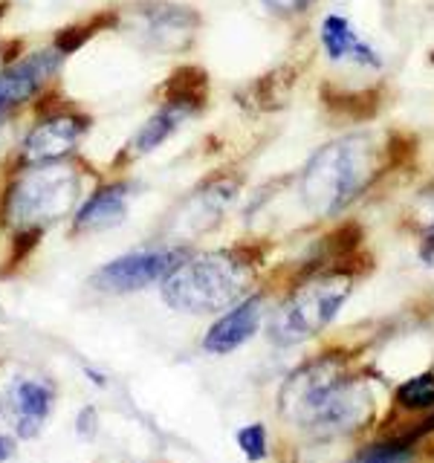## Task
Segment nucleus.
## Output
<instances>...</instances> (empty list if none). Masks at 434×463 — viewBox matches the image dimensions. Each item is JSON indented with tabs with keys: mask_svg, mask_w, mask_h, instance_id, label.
<instances>
[{
	"mask_svg": "<svg viewBox=\"0 0 434 463\" xmlns=\"http://www.w3.org/2000/svg\"><path fill=\"white\" fill-rule=\"evenodd\" d=\"M84 373H87V376H90V380H93L96 385H105V383H108V380H105V376H101V373H96L93 368H87Z\"/></svg>",
	"mask_w": 434,
	"mask_h": 463,
	"instance_id": "23",
	"label": "nucleus"
},
{
	"mask_svg": "<svg viewBox=\"0 0 434 463\" xmlns=\"http://www.w3.org/2000/svg\"><path fill=\"white\" fill-rule=\"evenodd\" d=\"M231 197H235V185H231V183L206 185L203 192H197L192 197V203H188V209L183 212V217L192 223L194 232H206L223 217Z\"/></svg>",
	"mask_w": 434,
	"mask_h": 463,
	"instance_id": "16",
	"label": "nucleus"
},
{
	"mask_svg": "<svg viewBox=\"0 0 434 463\" xmlns=\"http://www.w3.org/2000/svg\"><path fill=\"white\" fill-rule=\"evenodd\" d=\"M194 108L197 105H192L188 99H174V101H168L165 108H159L151 116V119L139 128V134L130 139V145H127V154L130 156H142V154L159 148V145H163L174 134V130L183 128V122L194 113Z\"/></svg>",
	"mask_w": 434,
	"mask_h": 463,
	"instance_id": "15",
	"label": "nucleus"
},
{
	"mask_svg": "<svg viewBox=\"0 0 434 463\" xmlns=\"http://www.w3.org/2000/svg\"><path fill=\"white\" fill-rule=\"evenodd\" d=\"M347 376V359L339 351L322 354L287 376L278 394V414L287 423L310 429L316 417L327 409V402L339 391Z\"/></svg>",
	"mask_w": 434,
	"mask_h": 463,
	"instance_id": "5",
	"label": "nucleus"
},
{
	"mask_svg": "<svg viewBox=\"0 0 434 463\" xmlns=\"http://www.w3.org/2000/svg\"><path fill=\"white\" fill-rule=\"evenodd\" d=\"M76 431L81 440H93L96 431H99V417H96V409L93 405H87V409H81L79 420H76Z\"/></svg>",
	"mask_w": 434,
	"mask_h": 463,
	"instance_id": "20",
	"label": "nucleus"
},
{
	"mask_svg": "<svg viewBox=\"0 0 434 463\" xmlns=\"http://www.w3.org/2000/svg\"><path fill=\"white\" fill-rule=\"evenodd\" d=\"M52 391L38 380H14L4 397H0V414L6 417V423L18 431V438L29 440L41 431L43 420L50 414Z\"/></svg>",
	"mask_w": 434,
	"mask_h": 463,
	"instance_id": "9",
	"label": "nucleus"
},
{
	"mask_svg": "<svg viewBox=\"0 0 434 463\" xmlns=\"http://www.w3.org/2000/svg\"><path fill=\"white\" fill-rule=\"evenodd\" d=\"M351 289H354V279L347 272L313 275L272 316L269 339L281 347H289L318 336L339 316Z\"/></svg>",
	"mask_w": 434,
	"mask_h": 463,
	"instance_id": "3",
	"label": "nucleus"
},
{
	"mask_svg": "<svg viewBox=\"0 0 434 463\" xmlns=\"http://www.w3.org/2000/svg\"><path fill=\"white\" fill-rule=\"evenodd\" d=\"M235 440H238V449L243 452V458L250 463H264L269 458V434H267L264 423H250V426L238 429Z\"/></svg>",
	"mask_w": 434,
	"mask_h": 463,
	"instance_id": "19",
	"label": "nucleus"
},
{
	"mask_svg": "<svg viewBox=\"0 0 434 463\" xmlns=\"http://www.w3.org/2000/svg\"><path fill=\"white\" fill-rule=\"evenodd\" d=\"M79 200V174L67 163L29 165L6 197V217L14 229L38 232L64 217Z\"/></svg>",
	"mask_w": 434,
	"mask_h": 463,
	"instance_id": "4",
	"label": "nucleus"
},
{
	"mask_svg": "<svg viewBox=\"0 0 434 463\" xmlns=\"http://www.w3.org/2000/svg\"><path fill=\"white\" fill-rule=\"evenodd\" d=\"M318 38H322V47L325 52L339 64H356V67H365V70H380L382 67V58L376 55V50L371 43L362 41L354 26L342 14H327L322 21V29H318Z\"/></svg>",
	"mask_w": 434,
	"mask_h": 463,
	"instance_id": "13",
	"label": "nucleus"
},
{
	"mask_svg": "<svg viewBox=\"0 0 434 463\" xmlns=\"http://www.w3.org/2000/svg\"><path fill=\"white\" fill-rule=\"evenodd\" d=\"M347 463H417V458H414V449L409 443L376 440V443H368L356 458H351Z\"/></svg>",
	"mask_w": 434,
	"mask_h": 463,
	"instance_id": "18",
	"label": "nucleus"
},
{
	"mask_svg": "<svg viewBox=\"0 0 434 463\" xmlns=\"http://www.w3.org/2000/svg\"><path fill=\"white\" fill-rule=\"evenodd\" d=\"M84 130H87V122L81 116H64V113L35 125L24 142V163L26 165L58 163V159L72 154Z\"/></svg>",
	"mask_w": 434,
	"mask_h": 463,
	"instance_id": "11",
	"label": "nucleus"
},
{
	"mask_svg": "<svg viewBox=\"0 0 434 463\" xmlns=\"http://www.w3.org/2000/svg\"><path fill=\"white\" fill-rule=\"evenodd\" d=\"M122 26L142 47L159 52H177L194 43L200 18L188 6L165 4V0H145V4L127 6Z\"/></svg>",
	"mask_w": 434,
	"mask_h": 463,
	"instance_id": "6",
	"label": "nucleus"
},
{
	"mask_svg": "<svg viewBox=\"0 0 434 463\" xmlns=\"http://www.w3.org/2000/svg\"><path fill=\"white\" fill-rule=\"evenodd\" d=\"M272 14H296L301 9H307L313 0H260Z\"/></svg>",
	"mask_w": 434,
	"mask_h": 463,
	"instance_id": "21",
	"label": "nucleus"
},
{
	"mask_svg": "<svg viewBox=\"0 0 434 463\" xmlns=\"http://www.w3.org/2000/svg\"><path fill=\"white\" fill-rule=\"evenodd\" d=\"M58 61H61V55L55 50H43V52H33L21 58L18 64H12L9 70L0 72V119L33 93H38L41 87L52 79Z\"/></svg>",
	"mask_w": 434,
	"mask_h": 463,
	"instance_id": "12",
	"label": "nucleus"
},
{
	"mask_svg": "<svg viewBox=\"0 0 434 463\" xmlns=\"http://www.w3.org/2000/svg\"><path fill=\"white\" fill-rule=\"evenodd\" d=\"M260 322H264V296H246L209 327L203 336V351L235 354L260 330Z\"/></svg>",
	"mask_w": 434,
	"mask_h": 463,
	"instance_id": "10",
	"label": "nucleus"
},
{
	"mask_svg": "<svg viewBox=\"0 0 434 463\" xmlns=\"http://www.w3.org/2000/svg\"><path fill=\"white\" fill-rule=\"evenodd\" d=\"M380 171V151L371 137L351 134L322 145L301 174V200L313 214H336L365 192Z\"/></svg>",
	"mask_w": 434,
	"mask_h": 463,
	"instance_id": "1",
	"label": "nucleus"
},
{
	"mask_svg": "<svg viewBox=\"0 0 434 463\" xmlns=\"http://www.w3.org/2000/svg\"><path fill=\"white\" fill-rule=\"evenodd\" d=\"M12 455H14V440H12V438H4V434H0V463L9 460Z\"/></svg>",
	"mask_w": 434,
	"mask_h": 463,
	"instance_id": "22",
	"label": "nucleus"
},
{
	"mask_svg": "<svg viewBox=\"0 0 434 463\" xmlns=\"http://www.w3.org/2000/svg\"><path fill=\"white\" fill-rule=\"evenodd\" d=\"M373 417V394L365 376L347 373L339 391L327 402V409L316 417V423L307 429L318 440H339V438H354L371 423Z\"/></svg>",
	"mask_w": 434,
	"mask_h": 463,
	"instance_id": "8",
	"label": "nucleus"
},
{
	"mask_svg": "<svg viewBox=\"0 0 434 463\" xmlns=\"http://www.w3.org/2000/svg\"><path fill=\"white\" fill-rule=\"evenodd\" d=\"M394 409L402 414H426L434 409V371L417 373L394 391Z\"/></svg>",
	"mask_w": 434,
	"mask_h": 463,
	"instance_id": "17",
	"label": "nucleus"
},
{
	"mask_svg": "<svg viewBox=\"0 0 434 463\" xmlns=\"http://www.w3.org/2000/svg\"><path fill=\"white\" fill-rule=\"evenodd\" d=\"M185 260V250L165 246V250L130 252L110 260L93 275V284L105 293H134V289L165 281L168 275Z\"/></svg>",
	"mask_w": 434,
	"mask_h": 463,
	"instance_id": "7",
	"label": "nucleus"
},
{
	"mask_svg": "<svg viewBox=\"0 0 434 463\" xmlns=\"http://www.w3.org/2000/svg\"><path fill=\"white\" fill-rule=\"evenodd\" d=\"M130 203V185L116 183L96 192L90 200L84 203L76 214V229L79 232H105L110 226H119L127 214Z\"/></svg>",
	"mask_w": 434,
	"mask_h": 463,
	"instance_id": "14",
	"label": "nucleus"
},
{
	"mask_svg": "<svg viewBox=\"0 0 434 463\" xmlns=\"http://www.w3.org/2000/svg\"><path fill=\"white\" fill-rule=\"evenodd\" d=\"M252 269L229 252H212L185 258L163 281V298L168 307L183 313H217L229 310L246 296Z\"/></svg>",
	"mask_w": 434,
	"mask_h": 463,
	"instance_id": "2",
	"label": "nucleus"
}]
</instances>
